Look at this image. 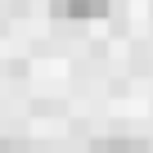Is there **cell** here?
I'll list each match as a JSON object with an SVG mask.
<instances>
[{
  "mask_svg": "<svg viewBox=\"0 0 153 153\" xmlns=\"http://www.w3.org/2000/svg\"><path fill=\"white\" fill-rule=\"evenodd\" d=\"M113 9V0H50V14L59 23H90Z\"/></svg>",
  "mask_w": 153,
  "mask_h": 153,
  "instance_id": "1",
  "label": "cell"
},
{
  "mask_svg": "<svg viewBox=\"0 0 153 153\" xmlns=\"http://www.w3.org/2000/svg\"><path fill=\"white\" fill-rule=\"evenodd\" d=\"M90 153H153L149 140H135V135H104L90 144Z\"/></svg>",
  "mask_w": 153,
  "mask_h": 153,
  "instance_id": "2",
  "label": "cell"
}]
</instances>
